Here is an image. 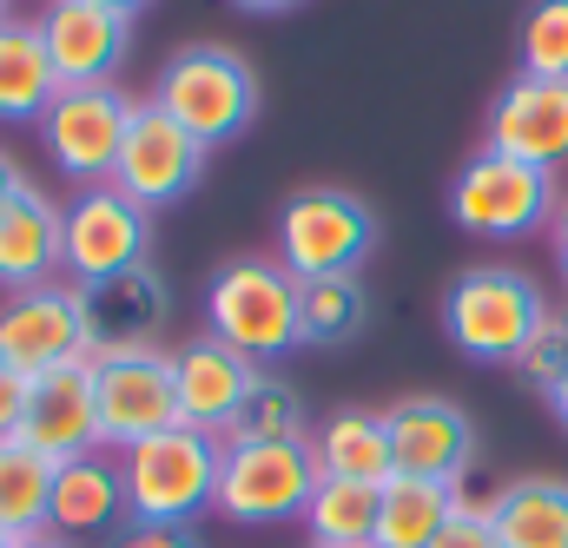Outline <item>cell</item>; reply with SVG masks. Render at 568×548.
<instances>
[{
    "instance_id": "6da1fadb",
    "label": "cell",
    "mask_w": 568,
    "mask_h": 548,
    "mask_svg": "<svg viewBox=\"0 0 568 548\" xmlns=\"http://www.w3.org/2000/svg\"><path fill=\"white\" fill-rule=\"evenodd\" d=\"M549 297L516 265H469L443 284V337L469 364H516L542 331Z\"/></svg>"
},
{
    "instance_id": "7a4b0ae2",
    "label": "cell",
    "mask_w": 568,
    "mask_h": 548,
    "mask_svg": "<svg viewBox=\"0 0 568 548\" xmlns=\"http://www.w3.org/2000/svg\"><path fill=\"white\" fill-rule=\"evenodd\" d=\"M152 106L165 120H179L205 152H219V145L252 133V120H258V73L232 47H212V40L205 47H179L159 67V80H152Z\"/></svg>"
},
{
    "instance_id": "3957f363",
    "label": "cell",
    "mask_w": 568,
    "mask_h": 548,
    "mask_svg": "<svg viewBox=\"0 0 568 548\" xmlns=\"http://www.w3.org/2000/svg\"><path fill=\"white\" fill-rule=\"evenodd\" d=\"M219 456H225V443L205 429H185V423L133 443L120 456L126 516L145 529H192L219 496Z\"/></svg>"
},
{
    "instance_id": "277c9868",
    "label": "cell",
    "mask_w": 568,
    "mask_h": 548,
    "mask_svg": "<svg viewBox=\"0 0 568 548\" xmlns=\"http://www.w3.org/2000/svg\"><path fill=\"white\" fill-rule=\"evenodd\" d=\"M205 331L245 364H278L297 351V277L278 258H232L205 284Z\"/></svg>"
},
{
    "instance_id": "5b68a950",
    "label": "cell",
    "mask_w": 568,
    "mask_h": 548,
    "mask_svg": "<svg viewBox=\"0 0 568 548\" xmlns=\"http://www.w3.org/2000/svg\"><path fill=\"white\" fill-rule=\"evenodd\" d=\"M562 192H556V172L529 165V159H509L496 145L469 152L463 172L449 179V219L469 232V239H529V232H549Z\"/></svg>"
},
{
    "instance_id": "8992f818",
    "label": "cell",
    "mask_w": 568,
    "mask_h": 548,
    "mask_svg": "<svg viewBox=\"0 0 568 548\" xmlns=\"http://www.w3.org/2000/svg\"><path fill=\"white\" fill-rule=\"evenodd\" d=\"M324 469L311 436L291 443H225L219 456V496L212 509L239 529H272V522H304Z\"/></svg>"
},
{
    "instance_id": "52a82bcc",
    "label": "cell",
    "mask_w": 568,
    "mask_h": 548,
    "mask_svg": "<svg viewBox=\"0 0 568 548\" xmlns=\"http://www.w3.org/2000/svg\"><path fill=\"white\" fill-rule=\"evenodd\" d=\"M272 258L291 277H337L357 272L377 252V212L344 192V185H297L278 205V232H272Z\"/></svg>"
},
{
    "instance_id": "ba28073f",
    "label": "cell",
    "mask_w": 568,
    "mask_h": 548,
    "mask_svg": "<svg viewBox=\"0 0 568 548\" xmlns=\"http://www.w3.org/2000/svg\"><path fill=\"white\" fill-rule=\"evenodd\" d=\"M145 252H152V212L133 205L113 179L106 185H80L60 205V265L73 272V284L145 265Z\"/></svg>"
},
{
    "instance_id": "9c48e42d",
    "label": "cell",
    "mask_w": 568,
    "mask_h": 548,
    "mask_svg": "<svg viewBox=\"0 0 568 548\" xmlns=\"http://www.w3.org/2000/svg\"><path fill=\"white\" fill-rule=\"evenodd\" d=\"M33 126H40L47 159H53L67 179L106 185V179H113V159H120V145H126V126H133V100H126L120 87H60Z\"/></svg>"
},
{
    "instance_id": "30bf717a",
    "label": "cell",
    "mask_w": 568,
    "mask_h": 548,
    "mask_svg": "<svg viewBox=\"0 0 568 548\" xmlns=\"http://www.w3.org/2000/svg\"><path fill=\"white\" fill-rule=\"evenodd\" d=\"M93 397H100V449H133L145 436L179 423V390H172V351H113L93 357Z\"/></svg>"
},
{
    "instance_id": "8fae6325",
    "label": "cell",
    "mask_w": 568,
    "mask_h": 548,
    "mask_svg": "<svg viewBox=\"0 0 568 548\" xmlns=\"http://www.w3.org/2000/svg\"><path fill=\"white\" fill-rule=\"evenodd\" d=\"M205 159H212V152H205L199 139L145 100V106H133L126 145H120V159H113V185H120L133 205H145V212H165V205H179V199L199 192Z\"/></svg>"
},
{
    "instance_id": "7c38bea8",
    "label": "cell",
    "mask_w": 568,
    "mask_h": 548,
    "mask_svg": "<svg viewBox=\"0 0 568 548\" xmlns=\"http://www.w3.org/2000/svg\"><path fill=\"white\" fill-rule=\"evenodd\" d=\"M0 357L20 377H40V371L93 357L87 317H80V291L73 284H33V291L0 297Z\"/></svg>"
},
{
    "instance_id": "4fadbf2b",
    "label": "cell",
    "mask_w": 568,
    "mask_h": 548,
    "mask_svg": "<svg viewBox=\"0 0 568 548\" xmlns=\"http://www.w3.org/2000/svg\"><path fill=\"white\" fill-rule=\"evenodd\" d=\"M390 456H397V476H424V483H449L463 489L469 463H476V423L456 397H436V390H410L397 397L390 410Z\"/></svg>"
},
{
    "instance_id": "5bb4252c",
    "label": "cell",
    "mask_w": 568,
    "mask_h": 548,
    "mask_svg": "<svg viewBox=\"0 0 568 548\" xmlns=\"http://www.w3.org/2000/svg\"><path fill=\"white\" fill-rule=\"evenodd\" d=\"M80 291V317H87V344L93 357H113V351H152L165 317H172V284L165 272L145 258L126 265L113 277H93V284H73Z\"/></svg>"
},
{
    "instance_id": "9a60e30c",
    "label": "cell",
    "mask_w": 568,
    "mask_h": 548,
    "mask_svg": "<svg viewBox=\"0 0 568 548\" xmlns=\"http://www.w3.org/2000/svg\"><path fill=\"white\" fill-rule=\"evenodd\" d=\"M40 40H47L60 87H113V73L133 53V20L93 7V0H47Z\"/></svg>"
},
{
    "instance_id": "2e32d148",
    "label": "cell",
    "mask_w": 568,
    "mask_h": 548,
    "mask_svg": "<svg viewBox=\"0 0 568 548\" xmlns=\"http://www.w3.org/2000/svg\"><path fill=\"white\" fill-rule=\"evenodd\" d=\"M483 145H496V152H509V159H529V165H542V172L568 165V80L516 73V80L489 100Z\"/></svg>"
},
{
    "instance_id": "e0dca14e",
    "label": "cell",
    "mask_w": 568,
    "mask_h": 548,
    "mask_svg": "<svg viewBox=\"0 0 568 548\" xmlns=\"http://www.w3.org/2000/svg\"><path fill=\"white\" fill-rule=\"evenodd\" d=\"M20 436L53 456V463H73L87 449H100V397H93V357L80 364H60V371H40L27 377V416H20Z\"/></svg>"
},
{
    "instance_id": "ac0fdd59",
    "label": "cell",
    "mask_w": 568,
    "mask_h": 548,
    "mask_svg": "<svg viewBox=\"0 0 568 548\" xmlns=\"http://www.w3.org/2000/svg\"><path fill=\"white\" fill-rule=\"evenodd\" d=\"M252 377H258V364H245V357H239L232 344H219L212 331L185 337V344L172 351L179 423H185V429H205V436H225L232 416H239V404H245V390H252Z\"/></svg>"
},
{
    "instance_id": "d6986e66",
    "label": "cell",
    "mask_w": 568,
    "mask_h": 548,
    "mask_svg": "<svg viewBox=\"0 0 568 548\" xmlns=\"http://www.w3.org/2000/svg\"><path fill=\"white\" fill-rule=\"evenodd\" d=\"M120 522H133L126 516V476H120V463L106 449H87V456L60 463L53 503H47V529H60V536L80 542V536H113Z\"/></svg>"
},
{
    "instance_id": "ffe728a7",
    "label": "cell",
    "mask_w": 568,
    "mask_h": 548,
    "mask_svg": "<svg viewBox=\"0 0 568 548\" xmlns=\"http://www.w3.org/2000/svg\"><path fill=\"white\" fill-rule=\"evenodd\" d=\"M60 272V205L27 179L20 199L0 212V291H33Z\"/></svg>"
},
{
    "instance_id": "44dd1931",
    "label": "cell",
    "mask_w": 568,
    "mask_h": 548,
    "mask_svg": "<svg viewBox=\"0 0 568 548\" xmlns=\"http://www.w3.org/2000/svg\"><path fill=\"white\" fill-rule=\"evenodd\" d=\"M311 449H317V469H324V476H344V483H371V489H384V483L397 476L384 410H331L324 423H317Z\"/></svg>"
},
{
    "instance_id": "7402d4cb",
    "label": "cell",
    "mask_w": 568,
    "mask_h": 548,
    "mask_svg": "<svg viewBox=\"0 0 568 548\" xmlns=\"http://www.w3.org/2000/svg\"><path fill=\"white\" fill-rule=\"evenodd\" d=\"M503 548H568V476H516L489 496Z\"/></svg>"
},
{
    "instance_id": "603a6c76",
    "label": "cell",
    "mask_w": 568,
    "mask_h": 548,
    "mask_svg": "<svg viewBox=\"0 0 568 548\" xmlns=\"http://www.w3.org/2000/svg\"><path fill=\"white\" fill-rule=\"evenodd\" d=\"M60 93V73L47 60L40 20H0V126H27L47 113V100Z\"/></svg>"
},
{
    "instance_id": "cb8c5ba5",
    "label": "cell",
    "mask_w": 568,
    "mask_h": 548,
    "mask_svg": "<svg viewBox=\"0 0 568 548\" xmlns=\"http://www.w3.org/2000/svg\"><path fill=\"white\" fill-rule=\"evenodd\" d=\"M371 324V291L357 272L297 277V351H344Z\"/></svg>"
},
{
    "instance_id": "d4e9b609",
    "label": "cell",
    "mask_w": 568,
    "mask_h": 548,
    "mask_svg": "<svg viewBox=\"0 0 568 548\" xmlns=\"http://www.w3.org/2000/svg\"><path fill=\"white\" fill-rule=\"evenodd\" d=\"M463 489L424 483V476H390L377 496V542L371 548H429L443 536V522L456 516Z\"/></svg>"
},
{
    "instance_id": "484cf974",
    "label": "cell",
    "mask_w": 568,
    "mask_h": 548,
    "mask_svg": "<svg viewBox=\"0 0 568 548\" xmlns=\"http://www.w3.org/2000/svg\"><path fill=\"white\" fill-rule=\"evenodd\" d=\"M53 476H60V463L40 456L27 436H7V443H0V536H7V542L47 529Z\"/></svg>"
},
{
    "instance_id": "4316f807",
    "label": "cell",
    "mask_w": 568,
    "mask_h": 548,
    "mask_svg": "<svg viewBox=\"0 0 568 548\" xmlns=\"http://www.w3.org/2000/svg\"><path fill=\"white\" fill-rule=\"evenodd\" d=\"M377 496L371 483H344V476H324L311 509H304V529L311 548H371L377 542Z\"/></svg>"
},
{
    "instance_id": "83f0119b",
    "label": "cell",
    "mask_w": 568,
    "mask_h": 548,
    "mask_svg": "<svg viewBox=\"0 0 568 548\" xmlns=\"http://www.w3.org/2000/svg\"><path fill=\"white\" fill-rule=\"evenodd\" d=\"M291 436H304V397H297V384L258 371L232 429H225V443H291Z\"/></svg>"
},
{
    "instance_id": "f1b7e54d",
    "label": "cell",
    "mask_w": 568,
    "mask_h": 548,
    "mask_svg": "<svg viewBox=\"0 0 568 548\" xmlns=\"http://www.w3.org/2000/svg\"><path fill=\"white\" fill-rule=\"evenodd\" d=\"M516 60L536 80H568V0H529L516 27Z\"/></svg>"
},
{
    "instance_id": "f546056e",
    "label": "cell",
    "mask_w": 568,
    "mask_h": 548,
    "mask_svg": "<svg viewBox=\"0 0 568 548\" xmlns=\"http://www.w3.org/2000/svg\"><path fill=\"white\" fill-rule=\"evenodd\" d=\"M562 371H568V304L542 317V331H536V337H529V351L516 357V377H523L536 397H549Z\"/></svg>"
},
{
    "instance_id": "4dcf8cb0",
    "label": "cell",
    "mask_w": 568,
    "mask_h": 548,
    "mask_svg": "<svg viewBox=\"0 0 568 548\" xmlns=\"http://www.w3.org/2000/svg\"><path fill=\"white\" fill-rule=\"evenodd\" d=\"M429 548H503L496 542V522H489V503H469V496H463L456 516L443 522V536Z\"/></svg>"
},
{
    "instance_id": "1f68e13d",
    "label": "cell",
    "mask_w": 568,
    "mask_h": 548,
    "mask_svg": "<svg viewBox=\"0 0 568 548\" xmlns=\"http://www.w3.org/2000/svg\"><path fill=\"white\" fill-rule=\"evenodd\" d=\"M20 416H27V377L0 357V443L20 436Z\"/></svg>"
},
{
    "instance_id": "d6a6232c",
    "label": "cell",
    "mask_w": 568,
    "mask_h": 548,
    "mask_svg": "<svg viewBox=\"0 0 568 548\" xmlns=\"http://www.w3.org/2000/svg\"><path fill=\"white\" fill-rule=\"evenodd\" d=\"M113 548H205V542L192 529H145V522H133V529L113 536Z\"/></svg>"
},
{
    "instance_id": "836d02e7",
    "label": "cell",
    "mask_w": 568,
    "mask_h": 548,
    "mask_svg": "<svg viewBox=\"0 0 568 548\" xmlns=\"http://www.w3.org/2000/svg\"><path fill=\"white\" fill-rule=\"evenodd\" d=\"M20 185H27V172H20V159H13V152L0 145V212H7L13 199H20Z\"/></svg>"
},
{
    "instance_id": "e575fe53",
    "label": "cell",
    "mask_w": 568,
    "mask_h": 548,
    "mask_svg": "<svg viewBox=\"0 0 568 548\" xmlns=\"http://www.w3.org/2000/svg\"><path fill=\"white\" fill-rule=\"evenodd\" d=\"M549 252H556V265H562V284H568V199L556 205V219H549Z\"/></svg>"
},
{
    "instance_id": "d590c367",
    "label": "cell",
    "mask_w": 568,
    "mask_h": 548,
    "mask_svg": "<svg viewBox=\"0 0 568 548\" xmlns=\"http://www.w3.org/2000/svg\"><path fill=\"white\" fill-rule=\"evenodd\" d=\"M13 548H80L73 536H60V529H40V536H20Z\"/></svg>"
},
{
    "instance_id": "8d00e7d4",
    "label": "cell",
    "mask_w": 568,
    "mask_h": 548,
    "mask_svg": "<svg viewBox=\"0 0 568 548\" xmlns=\"http://www.w3.org/2000/svg\"><path fill=\"white\" fill-rule=\"evenodd\" d=\"M542 404H549V416H556V423H562V429H568V371H562V377H556V390H549Z\"/></svg>"
},
{
    "instance_id": "74e56055",
    "label": "cell",
    "mask_w": 568,
    "mask_h": 548,
    "mask_svg": "<svg viewBox=\"0 0 568 548\" xmlns=\"http://www.w3.org/2000/svg\"><path fill=\"white\" fill-rule=\"evenodd\" d=\"M239 13H291V7H304V0H232Z\"/></svg>"
},
{
    "instance_id": "f35d334b",
    "label": "cell",
    "mask_w": 568,
    "mask_h": 548,
    "mask_svg": "<svg viewBox=\"0 0 568 548\" xmlns=\"http://www.w3.org/2000/svg\"><path fill=\"white\" fill-rule=\"evenodd\" d=\"M93 7H106V13H126V20H133V13H140L145 0H93Z\"/></svg>"
},
{
    "instance_id": "ab89813d",
    "label": "cell",
    "mask_w": 568,
    "mask_h": 548,
    "mask_svg": "<svg viewBox=\"0 0 568 548\" xmlns=\"http://www.w3.org/2000/svg\"><path fill=\"white\" fill-rule=\"evenodd\" d=\"M0 20H7V0H0Z\"/></svg>"
},
{
    "instance_id": "60d3db41",
    "label": "cell",
    "mask_w": 568,
    "mask_h": 548,
    "mask_svg": "<svg viewBox=\"0 0 568 548\" xmlns=\"http://www.w3.org/2000/svg\"><path fill=\"white\" fill-rule=\"evenodd\" d=\"M0 548H13V542H7V536H0Z\"/></svg>"
}]
</instances>
